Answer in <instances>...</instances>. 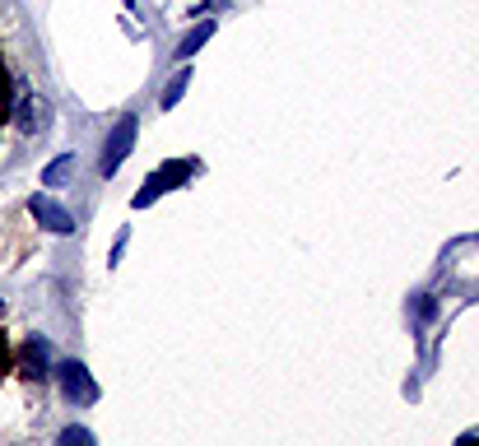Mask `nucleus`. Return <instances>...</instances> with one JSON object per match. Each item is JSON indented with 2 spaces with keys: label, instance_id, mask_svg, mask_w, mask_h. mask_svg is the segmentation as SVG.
Listing matches in <instances>:
<instances>
[{
  "label": "nucleus",
  "instance_id": "obj_1",
  "mask_svg": "<svg viewBox=\"0 0 479 446\" xmlns=\"http://www.w3.org/2000/svg\"><path fill=\"white\" fill-rule=\"evenodd\" d=\"M135 135H140V116L126 112V116L112 126V135H107V149H103V177H112L116 168L126 164V154L135 149Z\"/></svg>",
  "mask_w": 479,
  "mask_h": 446
},
{
  "label": "nucleus",
  "instance_id": "obj_2",
  "mask_svg": "<svg viewBox=\"0 0 479 446\" xmlns=\"http://www.w3.org/2000/svg\"><path fill=\"white\" fill-rule=\"evenodd\" d=\"M56 382H61V395L70 404H94L98 400V382L89 377V368L79 358H65L61 368H56Z\"/></svg>",
  "mask_w": 479,
  "mask_h": 446
},
{
  "label": "nucleus",
  "instance_id": "obj_3",
  "mask_svg": "<svg viewBox=\"0 0 479 446\" xmlns=\"http://www.w3.org/2000/svg\"><path fill=\"white\" fill-rule=\"evenodd\" d=\"M19 368L28 382H47L56 368H52V340L47 335H28L24 349H19Z\"/></svg>",
  "mask_w": 479,
  "mask_h": 446
},
{
  "label": "nucleus",
  "instance_id": "obj_4",
  "mask_svg": "<svg viewBox=\"0 0 479 446\" xmlns=\"http://www.w3.org/2000/svg\"><path fill=\"white\" fill-rule=\"evenodd\" d=\"M28 214H33L37 223H43L47 233H61V237H65V233H75L70 210H65V205H56L52 195H33V200H28Z\"/></svg>",
  "mask_w": 479,
  "mask_h": 446
},
{
  "label": "nucleus",
  "instance_id": "obj_5",
  "mask_svg": "<svg viewBox=\"0 0 479 446\" xmlns=\"http://www.w3.org/2000/svg\"><path fill=\"white\" fill-rule=\"evenodd\" d=\"M210 37H215V19H210V24H195V28L182 37V43H177V56H182V61H186V56H195V52H201V47L210 43Z\"/></svg>",
  "mask_w": 479,
  "mask_h": 446
},
{
  "label": "nucleus",
  "instance_id": "obj_6",
  "mask_svg": "<svg viewBox=\"0 0 479 446\" xmlns=\"http://www.w3.org/2000/svg\"><path fill=\"white\" fill-rule=\"evenodd\" d=\"M186 84H191V70H177V74L168 79V89H164V98H158V107H164V112H173V107L182 103V94H186Z\"/></svg>",
  "mask_w": 479,
  "mask_h": 446
},
{
  "label": "nucleus",
  "instance_id": "obj_7",
  "mask_svg": "<svg viewBox=\"0 0 479 446\" xmlns=\"http://www.w3.org/2000/svg\"><path fill=\"white\" fill-rule=\"evenodd\" d=\"M70 173H75V154H61L56 164H47L43 186H65V182H70Z\"/></svg>",
  "mask_w": 479,
  "mask_h": 446
},
{
  "label": "nucleus",
  "instance_id": "obj_8",
  "mask_svg": "<svg viewBox=\"0 0 479 446\" xmlns=\"http://www.w3.org/2000/svg\"><path fill=\"white\" fill-rule=\"evenodd\" d=\"M56 446H98V437H94L85 423H70V428H61Z\"/></svg>",
  "mask_w": 479,
  "mask_h": 446
},
{
  "label": "nucleus",
  "instance_id": "obj_9",
  "mask_svg": "<svg viewBox=\"0 0 479 446\" xmlns=\"http://www.w3.org/2000/svg\"><path fill=\"white\" fill-rule=\"evenodd\" d=\"M414 316H419V321H437V302H433V298H419V302H414Z\"/></svg>",
  "mask_w": 479,
  "mask_h": 446
},
{
  "label": "nucleus",
  "instance_id": "obj_10",
  "mask_svg": "<svg viewBox=\"0 0 479 446\" xmlns=\"http://www.w3.org/2000/svg\"><path fill=\"white\" fill-rule=\"evenodd\" d=\"M456 446H479V437H461V441H456Z\"/></svg>",
  "mask_w": 479,
  "mask_h": 446
}]
</instances>
